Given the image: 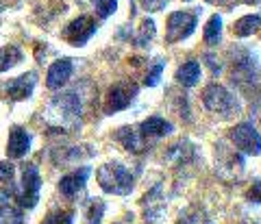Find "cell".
I'll return each mask as SVG.
<instances>
[{
	"mask_svg": "<svg viewBox=\"0 0 261 224\" xmlns=\"http://www.w3.org/2000/svg\"><path fill=\"white\" fill-rule=\"evenodd\" d=\"M96 179L100 187L109 194L124 196L133 189V174H130L122 163H107L96 172Z\"/></svg>",
	"mask_w": 261,
	"mask_h": 224,
	"instance_id": "1",
	"label": "cell"
},
{
	"mask_svg": "<svg viewBox=\"0 0 261 224\" xmlns=\"http://www.w3.org/2000/svg\"><path fill=\"white\" fill-rule=\"evenodd\" d=\"M39 187H42V179H39L37 168L33 163H27L22 168V181L9 189V194H13L15 201L22 207L31 209V207H35L39 201Z\"/></svg>",
	"mask_w": 261,
	"mask_h": 224,
	"instance_id": "2",
	"label": "cell"
},
{
	"mask_svg": "<svg viewBox=\"0 0 261 224\" xmlns=\"http://www.w3.org/2000/svg\"><path fill=\"white\" fill-rule=\"evenodd\" d=\"M196 29V15L187 13V11H176L168 18V33H166V41L174 44L185 37H190Z\"/></svg>",
	"mask_w": 261,
	"mask_h": 224,
	"instance_id": "3",
	"label": "cell"
},
{
	"mask_svg": "<svg viewBox=\"0 0 261 224\" xmlns=\"http://www.w3.org/2000/svg\"><path fill=\"white\" fill-rule=\"evenodd\" d=\"M231 139L233 144L242 148L248 155H261V135L255 131V127L248 122H242L238 127H233L231 131Z\"/></svg>",
	"mask_w": 261,
	"mask_h": 224,
	"instance_id": "4",
	"label": "cell"
},
{
	"mask_svg": "<svg viewBox=\"0 0 261 224\" xmlns=\"http://www.w3.org/2000/svg\"><path fill=\"white\" fill-rule=\"evenodd\" d=\"M202 103L209 111H220V113H228L233 109H238V103L231 92H226L222 85H209L202 92Z\"/></svg>",
	"mask_w": 261,
	"mask_h": 224,
	"instance_id": "5",
	"label": "cell"
},
{
	"mask_svg": "<svg viewBox=\"0 0 261 224\" xmlns=\"http://www.w3.org/2000/svg\"><path fill=\"white\" fill-rule=\"evenodd\" d=\"M96 33V22L89 15H81L74 22H70L63 31V37L70 41L72 46H83L85 41Z\"/></svg>",
	"mask_w": 261,
	"mask_h": 224,
	"instance_id": "6",
	"label": "cell"
},
{
	"mask_svg": "<svg viewBox=\"0 0 261 224\" xmlns=\"http://www.w3.org/2000/svg\"><path fill=\"white\" fill-rule=\"evenodd\" d=\"M137 94V87L130 85V83H120V85L111 87L109 89V96H107V105H105V111L113 113V111H120V109H126L133 101V96Z\"/></svg>",
	"mask_w": 261,
	"mask_h": 224,
	"instance_id": "7",
	"label": "cell"
},
{
	"mask_svg": "<svg viewBox=\"0 0 261 224\" xmlns=\"http://www.w3.org/2000/svg\"><path fill=\"white\" fill-rule=\"evenodd\" d=\"M35 74L29 72V74H22V77L13 79L7 83V94H9L11 101H24V98H29L33 94V87H35Z\"/></svg>",
	"mask_w": 261,
	"mask_h": 224,
	"instance_id": "8",
	"label": "cell"
},
{
	"mask_svg": "<svg viewBox=\"0 0 261 224\" xmlns=\"http://www.w3.org/2000/svg\"><path fill=\"white\" fill-rule=\"evenodd\" d=\"M31 148V135L24 129L15 127L11 129L9 133V142H7V155L11 157V159H20V157H24L29 153Z\"/></svg>",
	"mask_w": 261,
	"mask_h": 224,
	"instance_id": "9",
	"label": "cell"
},
{
	"mask_svg": "<svg viewBox=\"0 0 261 224\" xmlns=\"http://www.w3.org/2000/svg\"><path fill=\"white\" fill-rule=\"evenodd\" d=\"M89 172H92L89 168H81V170L72 172V174H65V177L61 179V183H59V192L63 196H68V198L76 196L81 189L85 187L87 179H89Z\"/></svg>",
	"mask_w": 261,
	"mask_h": 224,
	"instance_id": "10",
	"label": "cell"
},
{
	"mask_svg": "<svg viewBox=\"0 0 261 224\" xmlns=\"http://www.w3.org/2000/svg\"><path fill=\"white\" fill-rule=\"evenodd\" d=\"M72 77V61L70 59H61V61H55L50 68H48V81L46 85L50 89L61 87L63 83H68V79Z\"/></svg>",
	"mask_w": 261,
	"mask_h": 224,
	"instance_id": "11",
	"label": "cell"
},
{
	"mask_svg": "<svg viewBox=\"0 0 261 224\" xmlns=\"http://www.w3.org/2000/svg\"><path fill=\"white\" fill-rule=\"evenodd\" d=\"M170 131H172V124L166 122L163 118H159V115H152V118L144 120L142 127H140V133L146 139L148 137H163V135H168Z\"/></svg>",
	"mask_w": 261,
	"mask_h": 224,
	"instance_id": "12",
	"label": "cell"
},
{
	"mask_svg": "<svg viewBox=\"0 0 261 224\" xmlns=\"http://www.w3.org/2000/svg\"><path fill=\"white\" fill-rule=\"evenodd\" d=\"M116 137L124 144V148L130 151V153H142L146 148V137L140 133V129H120Z\"/></svg>",
	"mask_w": 261,
	"mask_h": 224,
	"instance_id": "13",
	"label": "cell"
},
{
	"mask_svg": "<svg viewBox=\"0 0 261 224\" xmlns=\"http://www.w3.org/2000/svg\"><path fill=\"white\" fill-rule=\"evenodd\" d=\"M22 211L9 203V194L0 192V224H22Z\"/></svg>",
	"mask_w": 261,
	"mask_h": 224,
	"instance_id": "14",
	"label": "cell"
},
{
	"mask_svg": "<svg viewBox=\"0 0 261 224\" xmlns=\"http://www.w3.org/2000/svg\"><path fill=\"white\" fill-rule=\"evenodd\" d=\"M198 79H200V63L198 61H187L176 70V81L185 87L196 85Z\"/></svg>",
	"mask_w": 261,
	"mask_h": 224,
	"instance_id": "15",
	"label": "cell"
},
{
	"mask_svg": "<svg viewBox=\"0 0 261 224\" xmlns=\"http://www.w3.org/2000/svg\"><path fill=\"white\" fill-rule=\"evenodd\" d=\"M259 27H261V15H244V18H240L235 22L233 33L238 37H248L252 33H257Z\"/></svg>",
	"mask_w": 261,
	"mask_h": 224,
	"instance_id": "16",
	"label": "cell"
},
{
	"mask_svg": "<svg viewBox=\"0 0 261 224\" xmlns=\"http://www.w3.org/2000/svg\"><path fill=\"white\" fill-rule=\"evenodd\" d=\"M20 61H22L20 48H15V46H5V48H0V72L13 68V65L20 63Z\"/></svg>",
	"mask_w": 261,
	"mask_h": 224,
	"instance_id": "17",
	"label": "cell"
},
{
	"mask_svg": "<svg viewBox=\"0 0 261 224\" xmlns=\"http://www.w3.org/2000/svg\"><path fill=\"white\" fill-rule=\"evenodd\" d=\"M220 35H222V18L220 15H211L205 27V41L214 46L220 41Z\"/></svg>",
	"mask_w": 261,
	"mask_h": 224,
	"instance_id": "18",
	"label": "cell"
},
{
	"mask_svg": "<svg viewBox=\"0 0 261 224\" xmlns=\"http://www.w3.org/2000/svg\"><path fill=\"white\" fill-rule=\"evenodd\" d=\"M92 3L100 18H109V15L116 13V9H118V0H92Z\"/></svg>",
	"mask_w": 261,
	"mask_h": 224,
	"instance_id": "19",
	"label": "cell"
},
{
	"mask_svg": "<svg viewBox=\"0 0 261 224\" xmlns=\"http://www.w3.org/2000/svg\"><path fill=\"white\" fill-rule=\"evenodd\" d=\"M72 218H74L72 211H55V213L48 215L42 224H72V222H74Z\"/></svg>",
	"mask_w": 261,
	"mask_h": 224,
	"instance_id": "20",
	"label": "cell"
},
{
	"mask_svg": "<svg viewBox=\"0 0 261 224\" xmlns=\"http://www.w3.org/2000/svg\"><path fill=\"white\" fill-rule=\"evenodd\" d=\"M102 209H105V205H102L100 201H92V203H89L87 222H89V224H100V218H102Z\"/></svg>",
	"mask_w": 261,
	"mask_h": 224,
	"instance_id": "21",
	"label": "cell"
},
{
	"mask_svg": "<svg viewBox=\"0 0 261 224\" xmlns=\"http://www.w3.org/2000/svg\"><path fill=\"white\" fill-rule=\"evenodd\" d=\"M154 35V22L152 20H144L142 22V29H140V35H137V44H148V39Z\"/></svg>",
	"mask_w": 261,
	"mask_h": 224,
	"instance_id": "22",
	"label": "cell"
},
{
	"mask_svg": "<svg viewBox=\"0 0 261 224\" xmlns=\"http://www.w3.org/2000/svg\"><path fill=\"white\" fill-rule=\"evenodd\" d=\"M163 65H166L163 61H157V63H154L152 68L148 70V74H146V81H144L148 87H154V85L159 83V77H161V72H163Z\"/></svg>",
	"mask_w": 261,
	"mask_h": 224,
	"instance_id": "23",
	"label": "cell"
},
{
	"mask_svg": "<svg viewBox=\"0 0 261 224\" xmlns=\"http://www.w3.org/2000/svg\"><path fill=\"white\" fill-rule=\"evenodd\" d=\"M13 174H15V168L11 163H0V181H5V183H11L13 181Z\"/></svg>",
	"mask_w": 261,
	"mask_h": 224,
	"instance_id": "24",
	"label": "cell"
},
{
	"mask_svg": "<svg viewBox=\"0 0 261 224\" xmlns=\"http://www.w3.org/2000/svg\"><path fill=\"white\" fill-rule=\"evenodd\" d=\"M140 3L146 11H159L168 5V0H140Z\"/></svg>",
	"mask_w": 261,
	"mask_h": 224,
	"instance_id": "25",
	"label": "cell"
},
{
	"mask_svg": "<svg viewBox=\"0 0 261 224\" xmlns=\"http://www.w3.org/2000/svg\"><path fill=\"white\" fill-rule=\"evenodd\" d=\"M248 201L252 203H261V181H257V183H252V187L248 189Z\"/></svg>",
	"mask_w": 261,
	"mask_h": 224,
	"instance_id": "26",
	"label": "cell"
},
{
	"mask_svg": "<svg viewBox=\"0 0 261 224\" xmlns=\"http://www.w3.org/2000/svg\"><path fill=\"white\" fill-rule=\"evenodd\" d=\"M205 222L207 220L200 218V213H196V215H185V218H181L178 224H205Z\"/></svg>",
	"mask_w": 261,
	"mask_h": 224,
	"instance_id": "27",
	"label": "cell"
},
{
	"mask_svg": "<svg viewBox=\"0 0 261 224\" xmlns=\"http://www.w3.org/2000/svg\"><path fill=\"white\" fill-rule=\"evenodd\" d=\"M207 3H216V0H207Z\"/></svg>",
	"mask_w": 261,
	"mask_h": 224,
	"instance_id": "28",
	"label": "cell"
}]
</instances>
